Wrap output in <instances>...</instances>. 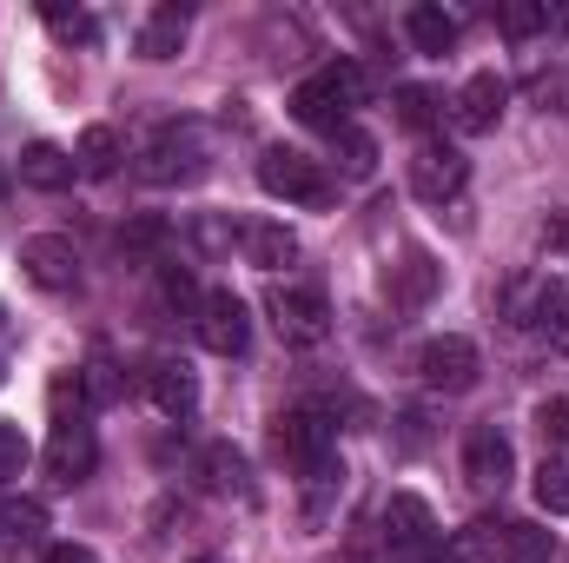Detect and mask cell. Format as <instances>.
<instances>
[{
  "instance_id": "1",
  "label": "cell",
  "mask_w": 569,
  "mask_h": 563,
  "mask_svg": "<svg viewBox=\"0 0 569 563\" xmlns=\"http://www.w3.org/2000/svg\"><path fill=\"white\" fill-rule=\"evenodd\" d=\"M358 100H365V73H358L351 60H331V67H318L311 80L291 87V120L338 134V127H351V107H358Z\"/></svg>"
},
{
  "instance_id": "38",
  "label": "cell",
  "mask_w": 569,
  "mask_h": 563,
  "mask_svg": "<svg viewBox=\"0 0 569 563\" xmlns=\"http://www.w3.org/2000/svg\"><path fill=\"white\" fill-rule=\"evenodd\" d=\"M159 233H166V226H159V219H140V226H133V233H127V246H152V239H159Z\"/></svg>"
},
{
  "instance_id": "15",
  "label": "cell",
  "mask_w": 569,
  "mask_h": 563,
  "mask_svg": "<svg viewBox=\"0 0 569 563\" xmlns=\"http://www.w3.org/2000/svg\"><path fill=\"white\" fill-rule=\"evenodd\" d=\"M550 551H557V537L537 517H510V524L490 531V557L497 563H550Z\"/></svg>"
},
{
  "instance_id": "6",
  "label": "cell",
  "mask_w": 569,
  "mask_h": 563,
  "mask_svg": "<svg viewBox=\"0 0 569 563\" xmlns=\"http://www.w3.org/2000/svg\"><path fill=\"white\" fill-rule=\"evenodd\" d=\"M510 318L569 345V279H530V285H510Z\"/></svg>"
},
{
  "instance_id": "19",
  "label": "cell",
  "mask_w": 569,
  "mask_h": 563,
  "mask_svg": "<svg viewBox=\"0 0 569 563\" xmlns=\"http://www.w3.org/2000/svg\"><path fill=\"white\" fill-rule=\"evenodd\" d=\"M199 471H206V491H219V497H252L246 457H239L232 444H206V451H199Z\"/></svg>"
},
{
  "instance_id": "29",
  "label": "cell",
  "mask_w": 569,
  "mask_h": 563,
  "mask_svg": "<svg viewBox=\"0 0 569 563\" xmlns=\"http://www.w3.org/2000/svg\"><path fill=\"white\" fill-rule=\"evenodd\" d=\"M497 27H503L510 40H530V33H543V27H550V7L517 0V7H503V13H497Z\"/></svg>"
},
{
  "instance_id": "33",
  "label": "cell",
  "mask_w": 569,
  "mask_h": 563,
  "mask_svg": "<svg viewBox=\"0 0 569 563\" xmlns=\"http://www.w3.org/2000/svg\"><path fill=\"white\" fill-rule=\"evenodd\" d=\"M159 285H166V298H172V305H206V298H199V285H192V273H186V266H166V273H159Z\"/></svg>"
},
{
  "instance_id": "9",
  "label": "cell",
  "mask_w": 569,
  "mask_h": 563,
  "mask_svg": "<svg viewBox=\"0 0 569 563\" xmlns=\"http://www.w3.org/2000/svg\"><path fill=\"white\" fill-rule=\"evenodd\" d=\"M463 179H470V159H463L457 146H418V159H411V192H418L425 206L457 199Z\"/></svg>"
},
{
  "instance_id": "24",
  "label": "cell",
  "mask_w": 569,
  "mask_h": 563,
  "mask_svg": "<svg viewBox=\"0 0 569 563\" xmlns=\"http://www.w3.org/2000/svg\"><path fill=\"white\" fill-rule=\"evenodd\" d=\"M331 152H338V166H345L351 179H371V166H378V140H371L365 127H338V134H331Z\"/></svg>"
},
{
  "instance_id": "40",
  "label": "cell",
  "mask_w": 569,
  "mask_h": 563,
  "mask_svg": "<svg viewBox=\"0 0 569 563\" xmlns=\"http://www.w3.org/2000/svg\"><path fill=\"white\" fill-rule=\"evenodd\" d=\"M199 563H212V557H199Z\"/></svg>"
},
{
  "instance_id": "26",
  "label": "cell",
  "mask_w": 569,
  "mask_h": 563,
  "mask_svg": "<svg viewBox=\"0 0 569 563\" xmlns=\"http://www.w3.org/2000/svg\"><path fill=\"white\" fill-rule=\"evenodd\" d=\"M398 127H411V134H425V127H437V113H443V100L430 93V87H398Z\"/></svg>"
},
{
  "instance_id": "2",
  "label": "cell",
  "mask_w": 569,
  "mask_h": 563,
  "mask_svg": "<svg viewBox=\"0 0 569 563\" xmlns=\"http://www.w3.org/2000/svg\"><path fill=\"white\" fill-rule=\"evenodd\" d=\"M259 186L284 199V206H331V172L311 159V152H291V146H272L266 159H259Z\"/></svg>"
},
{
  "instance_id": "5",
  "label": "cell",
  "mask_w": 569,
  "mask_h": 563,
  "mask_svg": "<svg viewBox=\"0 0 569 563\" xmlns=\"http://www.w3.org/2000/svg\"><path fill=\"white\" fill-rule=\"evenodd\" d=\"M266 312H272V332H279L284 345H325V338H331V305H325L318 292H298V285H272Z\"/></svg>"
},
{
  "instance_id": "31",
  "label": "cell",
  "mask_w": 569,
  "mask_h": 563,
  "mask_svg": "<svg viewBox=\"0 0 569 563\" xmlns=\"http://www.w3.org/2000/svg\"><path fill=\"white\" fill-rule=\"evenodd\" d=\"M27 437H20V424H0V477H20L27 471Z\"/></svg>"
},
{
  "instance_id": "13",
  "label": "cell",
  "mask_w": 569,
  "mask_h": 563,
  "mask_svg": "<svg viewBox=\"0 0 569 563\" xmlns=\"http://www.w3.org/2000/svg\"><path fill=\"white\" fill-rule=\"evenodd\" d=\"M510 471H517L510 437H503L497 424H477V431L463 437V477H470L477 491H503V484H510Z\"/></svg>"
},
{
  "instance_id": "32",
  "label": "cell",
  "mask_w": 569,
  "mask_h": 563,
  "mask_svg": "<svg viewBox=\"0 0 569 563\" xmlns=\"http://www.w3.org/2000/svg\"><path fill=\"white\" fill-rule=\"evenodd\" d=\"M385 563H450V551H443V537H411V544H391Z\"/></svg>"
},
{
  "instance_id": "21",
  "label": "cell",
  "mask_w": 569,
  "mask_h": 563,
  "mask_svg": "<svg viewBox=\"0 0 569 563\" xmlns=\"http://www.w3.org/2000/svg\"><path fill=\"white\" fill-rule=\"evenodd\" d=\"M405 33H411L418 53H450V47H457V20H450L443 7H411V13H405Z\"/></svg>"
},
{
  "instance_id": "14",
  "label": "cell",
  "mask_w": 569,
  "mask_h": 563,
  "mask_svg": "<svg viewBox=\"0 0 569 563\" xmlns=\"http://www.w3.org/2000/svg\"><path fill=\"white\" fill-rule=\"evenodd\" d=\"M20 273L40 285V292H73V279H80V259H73V246H67V239L33 233V239H20Z\"/></svg>"
},
{
  "instance_id": "11",
  "label": "cell",
  "mask_w": 569,
  "mask_h": 563,
  "mask_svg": "<svg viewBox=\"0 0 569 563\" xmlns=\"http://www.w3.org/2000/svg\"><path fill=\"white\" fill-rule=\"evenodd\" d=\"M93 464H100V444H93V431L73 418L53 424V437H47V477L53 484H87L93 477Z\"/></svg>"
},
{
  "instance_id": "12",
  "label": "cell",
  "mask_w": 569,
  "mask_h": 563,
  "mask_svg": "<svg viewBox=\"0 0 569 563\" xmlns=\"http://www.w3.org/2000/svg\"><path fill=\"white\" fill-rule=\"evenodd\" d=\"M503 107H510L503 73H470L463 93L450 100V120H457V134H490V127L503 120Z\"/></svg>"
},
{
  "instance_id": "20",
  "label": "cell",
  "mask_w": 569,
  "mask_h": 563,
  "mask_svg": "<svg viewBox=\"0 0 569 563\" xmlns=\"http://www.w3.org/2000/svg\"><path fill=\"white\" fill-rule=\"evenodd\" d=\"M385 537H391V544H411V537H437V524H430V504H425V497L398 491V497L385 504Z\"/></svg>"
},
{
  "instance_id": "10",
  "label": "cell",
  "mask_w": 569,
  "mask_h": 563,
  "mask_svg": "<svg viewBox=\"0 0 569 563\" xmlns=\"http://www.w3.org/2000/svg\"><path fill=\"white\" fill-rule=\"evenodd\" d=\"M146 398H152V412L159 418H192L199 412V378H192V365H179V358H152L140 372Z\"/></svg>"
},
{
  "instance_id": "8",
  "label": "cell",
  "mask_w": 569,
  "mask_h": 563,
  "mask_svg": "<svg viewBox=\"0 0 569 563\" xmlns=\"http://www.w3.org/2000/svg\"><path fill=\"white\" fill-rule=\"evenodd\" d=\"M199 338H206V352H219V358H239V352L252 345L246 298H239V292H206V305H199Z\"/></svg>"
},
{
  "instance_id": "23",
  "label": "cell",
  "mask_w": 569,
  "mask_h": 563,
  "mask_svg": "<svg viewBox=\"0 0 569 563\" xmlns=\"http://www.w3.org/2000/svg\"><path fill=\"white\" fill-rule=\"evenodd\" d=\"M73 166H80L87 179H107V172L120 166V134H113V127H87L80 146H73Z\"/></svg>"
},
{
  "instance_id": "17",
  "label": "cell",
  "mask_w": 569,
  "mask_h": 563,
  "mask_svg": "<svg viewBox=\"0 0 569 563\" xmlns=\"http://www.w3.org/2000/svg\"><path fill=\"white\" fill-rule=\"evenodd\" d=\"M186 33H192L186 7H152L146 27H140V60H172V53L186 47Z\"/></svg>"
},
{
  "instance_id": "36",
  "label": "cell",
  "mask_w": 569,
  "mask_h": 563,
  "mask_svg": "<svg viewBox=\"0 0 569 563\" xmlns=\"http://www.w3.org/2000/svg\"><path fill=\"white\" fill-rule=\"evenodd\" d=\"M47 563H100V557H93L87 544H53V551H47Z\"/></svg>"
},
{
  "instance_id": "27",
  "label": "cell",
  "mask_w": 569,
  "mask_h": 563,
  "mask_svg": "<svg viewBox=\"0 0 569 563\" xmlns=\"http://www.w3.org/2000/svg\"><path fill=\"white\" fill-rule=\"evenodd\" d=\"M47 27H53L60 40H73V47H93V40H100L93 13H80V7H60V0H47Z\"/></svg>"
},
{
  "instance_id": "39",
  "label": "cell",
  "mask_w": 569,
  "mask_h": 563,
  "mask_svg": "<svg viewBox=\"0 0 569 563\" xmlns=\"http://www.w3.org/2000/svg\"><path fill=\"white\" fill-rule=\"evenodd\" d=\"M0 192H7V172H0Z\"/></svg>"
},
{
  "instance_id": "37",
  "label": "cell",
  "mask_w": 569,
  "mask_h": 563,
  "mask_svg": "<svg viewBox=\"0 0 569 563\" xmlns=\"http://www.w3.org/2000/svg\"><path fill=\"white\" fill-rule=\"evenodd\" d=\"M543 239H550V253H563V259H569V213H563V219H550V233H543Z\"/></svg>"
},
{
  "instance_id": "34",
  "label": "cell",
  "mask_w": 569,
  "mask_h": 563,
  "mask_svg": "<svg viewBox=\"0 0 569 563\" xmlns=\"http://www.w3.org/2000/svg\"><path fill=\"white\" fill-rule=\"evenodd\" d=\"M425 444H430L425 412H405V418H398V451H425Z\"/></svg>"
},
{
  "instance_id": "7",
  "label": "cell",
  "mask_w": 569,
  "mask_h": 563,
  "mask_svg": "<svg viewBox=\"0 0 569 563\" xmlns=\"http://www.w3.org/2000/svg\"><path fill=\"white\" fill-rule=\"evenodd\" d=\"M477 345L470 338H457V332H443V338H430L425 352H418V378H425L430 392H443V398H457V392H470L477 385Z\"/></svg>"
},
{
  "instance_id": "16",
  "label": "cell",
  "mask_w": 569,
  "mask_h": 563,
  "mask_svg": "<svg viewBox=\"0 0 569 563\" xmlns=\"http://www.w3.org/2000/svg\"><path fill=\"white\" fill-rule=\"evenodd\" d=\"M437 279H443V266L430 259L425 246H405L398 266H391V298H398V305H425L430 292H437Z\"/></svg>"
},
{
  "instance_id": "18",
  "label": "cell",
  "mask_w": 569,
  "mask_h": 563,
  "mask_svg": "<svg viewBox=\"0 0 569 563\" xmlns=\"http://www.w3.org/2000/svg\"><path fill=\"white\" fill-rule=\"evenodd\" d=\"M73 152H60V146H47V140H33L27 152H20V179L27 186H40V192H60V186H73Z\"/></svg>"
},
{
  "instance_id": "25",
  "label": "cell",
  "mask_w": 569,
  "mask_h": 563,
  "mask_svg": "<svg viewBox=\"0 0 569 563\" xmlns=\"http://www.w3.org/2000/svg\"><path fill=\"white\" fill-rule=\"evenodd\" d=\"M530 491H537V504H543L550 517H569V464L563 457H543L537 477H530Z\"/></svg>"
},
{
  "instance_id": "30",
  "label": "cell",
  "mask_w": 569,
  "mask_h": 563,
  "mask_svg": "<svg viewBox=\"0 0 569 563\" xmlns=\"http://www.w3.org/2000/svg\"><path fill=\"white\" fill-rule=\"evenodd\" d=\"M40 524H47L40 504H0V531H7V537H33Z\"/></svg>"
},
{
  "instance_id": "35",
  "label": "cell",
  "mask_w": 569,
  "mask_h": 563,
  "mask_svg": "<svg viewBox=\"0 0 569 563\" xmlns=\"http://www.w3.org/2000/svg\"><path fill=\"white\" fill-rule=\"evenodd\" d=\"M537 424H543L550 437H563V444H569V398H550V405L537 412Z\"/></svg>"
},
{
  "instance_id": "4",
  "label": "cell",
  "mask_w": 569,
  "mask_h": 563,
  "mask_svg": "<svg viewBox=\"0 0 569 563\" xmlns=\"http://www.w3.org/2000/svg\"><path fill=\"white\" fill-rule=\"evenodd\" d=\"M206 159H212V146H206V127H192V120H179V127H159L152 146H146L140 172L152 186H179V179H199L206 172Z\"/></svg>"
},
{
  "instance_id": "3",
  "label": "cell",
  "mask_w": 569,
  "mask_h": 563,
  "mask_svg": "<svg viewBox=\"0 0 569 563\" xmlns=\"http://www.w3.org/2000/svg\"><path fill=\"white\" fill-rule=\"evenodd\" d=\"M272 451H279L291 471L311 477V471H325V464L338 457V431H331L325 412H305V405H298V412H279V418H272Z\"/></svg>"
},
{
  "instance_id": "28",
  "label": "cell",
  "mask_w": 569,
  "mask_h": 563,
  "mask_svg": "<svg viewBox=\"0 0 569 563\" xmlns=\"http://www.w3.org/2000/svg\"><path fill=\"white\" fill-rule=\"evenodd\" d=\"M73 378H80V398H87V405H113V398L127 392V378H120L107 358H93V365H87V372H73Z\"/></svg>"
},
{
  "instance_id": "22",
  "label": "cell",
  "mask_w": 569,
  "mask_h": 563,
  "mask_svg": "<svg viewBox=\"0 0 569 563\" xmlns=\"http://www.w3.org/2000/svg\"><path fill=\"white\" fill-rule=\"evenodd\" d=\"M246 259H252L259 273H279V266H291V259H298V239H291L284 226H272V219H266V226H252V233H246Z\"/></svg>"
}]
</instances>
